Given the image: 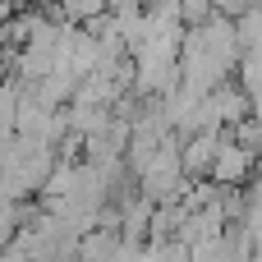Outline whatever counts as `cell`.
Instances as JSON below:
<instances>
[{
    "mask_svg": "<svg viewBox=\"0 0 262 262\" xmlns=\"http://www.w3.org/2000/svg\"><path fill=\"white\" fill-rule=\"evenodd\" d=\"M239 37H235V18L212 14L207 23L189 28L180 41V88L189 92H216L221 83H230V74L239 69Z\"/></svg>",
    "mask_w": 262,
    "mask_h": 262,
    "instance_id": "1",
    "label": "cell"
},
{
    "mask_svg": "<svg viewBox=\"0 0 262 262\" xmlns=\"http://www.w3.org/2000/svg\"><path fill=\"white\" fill-rule=\"evenodd\" d=\"M138 180V198H147L152 207H161V203H175L180 193H184V166H180V138L170 134L157 152H152V161L134 175Z\"/></svg>",
    "mask_w": 262,
    "mask_h": 262,
    "instance_id": "2",
    "label": "cell"
},
{
    "mask_svg": "<svg viewBox=\"0 0 262 262\" xmlns=\"http://www.w3.org/2000/svg\"><path fill=\"white\" fill-rule=\"evenodd\" d=\"M221 143H226V134H216V129H203V134H193V138H184V143H180V166H184V180H189V184H193L198 175H207V170H212V161H216Z\"/></svg>",
    "mask_w": 262,
    "mask_h": 262,
    "instance_id": "3",
    "label": "cell"
},
{
    "mask_svg": "<svg viewBox=\"0 0 262 262\" xmlns=\"http://www.w3.org/2000/svg\"><path fill=\"white\" fill-rule=\"evenodd\" d=\"M253 175V157L239 147V143H221V152H216V161H212V170H207V180L216 184V189H239L244 180Z\"/></svg>",
    "mask_w": 262,
    "mask_h": 262,
    "instance_id": "4",
    "label": "cell"
},
{
    "mask_svg": "<svg viewBox=\"0 0 262 262\" xmlns=\"http://www.w3.org/2000/svg\"><path fill=\"white\" fill-rule=\"evenodd\" d=\"M235 37H239V51H244V55H262V0L249 5V9L235 18Z\"/></svg>",
    "mask_w": 262,
    "mask_h": 262,
    "instance_id": "5",
    "label": "cell"
},
{
    "mask_svg": "<svg viewBox=\"0 0 262 262\" xmlns=\"http://www.w3.org/2000/svg\"><path fill=\"white\" fill-rule=\"evenodd\" d=\"M180 5V18H184V28H198V23H207L216 9H212V0H175Z\"/></svg>",
    "mask_w": 262,
    "mask_h": 262,
    "instance_id": "6",
    "label": "cell"
},
{
    "mask_svg": "<svg viewBox=\"0 0 262 262\" xmlns=\"http://www.w3.org/2000/svg\"><path fill=\"white\" fill-rule=\"evenodd\" d=\"M249 5H258V0H212V9H216V14H226V18H239Z\"/></svg>",
    "mask_w": 262,
    "mask_h": 262,
    "instance_id": "7",
    "label": "cell"
}]
</instances>
